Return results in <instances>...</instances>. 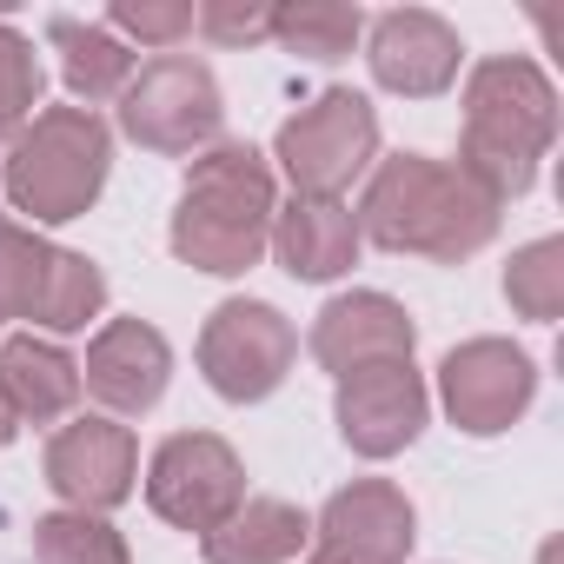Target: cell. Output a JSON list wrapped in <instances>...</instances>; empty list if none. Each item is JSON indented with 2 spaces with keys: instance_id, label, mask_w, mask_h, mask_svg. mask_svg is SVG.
Wrapping results in <instances>:
<instances>
[{
  "instance_id": "obj_3",
  "label": "cell",
  "mask_w": 564,
  "mask_h": 564,
  "mask_svg": "<svg viewBox=\"0 0 564 564\" xmlns=\"http://www.w3.org/2000/svg\"><path fill=\"white\" fill-rule=\"evenodd\" d=\"M557 140V87L538 61L524 54H491L465 74V133H458V166L505 206L531 193L538 160Z\"/></svg>"
},
{
  "instance_id": "obj_22",
  "label": "cell",
  "mask_w": 564,
  "mask_h": 564,
  "mask_svg": "<svg viewBox=\"0 0 564 564\" xmlns=\"http://www.w3.org/2000/svg\"><path fill=\"white\" fill-rule=\"evenodd\" d=\"M34 557L41 564H133L127 538L94 511H47L34 518Z\"/></svg>"
},
{
  "instance_id": "obj_5",
  "label": "cell",
  "mask_w": 564,
  "mask_h": 564,
  "mask_svg": "<svg viewBox=\"0 0 564 564\" xmlns=\"http://www.w3.org/2000/svg\"><path fill=\"white\" fill-rule=\"evenodd\" d=\"M107 313V272L87 252L41 239L21 219H0V319H28L54 339L87 333Z\"/></svg>"
},
{
  "instance_id": "obj_7",
  "label": "cell",
  "mask_w": 564,
  "mask_h": 564,
  "mask_svg": "<svg viewBox=\"0 0 564 564\" xmlns=\"http://www.w3.org/2000/svg\"><path fill=\"white\" fill-rule=\"evenodd\" d=\"M272 160L286 166L293 193L339 199L372 160H379V113L352 87H326L313 107H300L286 127L272 133Z\"/></svg>"
},
{
  "instance_id": "obj_12",
  "label": "cell",
  "mask_w": 564,
  "mask_h": 564,
  "mask_svg": "<svg viewBox=\"0 0 564 564\" xmlns=\"http://www.w3.org/2000/svg\"><path fill=\"white\" fill-rule=\"evenodd\" d=\"M333 419H339V438H346L359 458H399L405 445H419V432H425V419H432L425 372H419L412 359L346 372V379H339V399H333Z\"/></svg>"
},
{
  "instance_id": "obj_13",
  "label": "cell",
  "mask_w": 564,
  "mask_h": 564,
  "mask_svg": "<svg viewBox=\"0 0 564 564\" xmlns=\"http://www.w3.org/2000/svg\"><path fill=\"white\" fill-rule=\"evenodd\" d=\"M366 61H372V80L386 94H399V100H438L458 80V67H465V41L432 8H392V14L372 21Z\"/></svg>"
},
{
  "instance_id": "obj_27",
  "label": "cell",
  "mask_w": 564,
  "mask_h": 564,
  "mask_svg": "<svg viewBox=\"0 0 564 564\" xmlns=\"http://www.w3.org/2000/svg\"><path fill=\"white\" fill-rule=\"evenodd\" d=\"M14 432H21V425H14V412H8V399H0V452H8V445H14Z\"/></svg>"
},
{
  "instance_id": "obj_14",
  "label": "cell",
  "mask_w": 564,
  "mask_h": 564,
  "mask_svg": "<svg viewBox=\"0 0 564 564\" xmlns=\"http://www.w3.org/2000/svg\"><path fill=\"white\" fill-rule=\"evenodd\" d=\"M166 379H173V346L147 319H107L80 366V392H94L113 419L153 412L166 399Z\"/></svg>"
},
{
  "instance_id": "obj_19",
  "label": "cell",
  "mask_w": 564,
  "mask_h": 564,
  "mask_svg": "<svg viewBox=\"0 0 564 564\" xmlns=\"http://www.w3.org/2000/svg\"><path fill=\"white\" fill-rule=\"evenodd\" d=\"M306 538H313V518L293 498H246L219 531L199 538V557L206 564H286L306 551Z\"/></svg>"
},
{
  "instance_id": "obj_24",
  "label": "cell",
  "mask_w": 564,
  "mask_h": 564,
  "mask_svg": "<svg viewBox=\"0 0 564 564\" xmlns=\"http://www.w3.org/2000/svg\"><path fill=\"white\" fill-rule=\"evenodd\" d=\"M41 87H47V74H41L34 41H28L14 21H0V147L21 140V127H28L34 107H41Z\"/></svg>"
},
{
  "instance_id": "obj_28",
  "label": "cell",
  "mask_w": 564,
  "mask_h": 564,
  "mask_svg": "<svg viewBox=\"0 0 564 564\" xmlns=\"http://www.w3.org/2000/svg\"><path fill=\"white\" fill-rule=\"evenodd\" d=\"M306 564H352V557H333V551H313Z\"/></svg>"
},
{
  "instance_id": "obj_26",
  "label": "cell",
  "mask_w": 564,
  "mask_h": 564,
  "mask_svg": "<svg viewBox=\"0 0 564 564\" xmlns=\"http://www.w3.org/2000/svg\"><path fill=\"white\" fill-rule=\"evenodd\" d=\"M193 28L219 47H259L272 41V0H206L193 8Z\"/></svg>"
},
{
  "instance_id": "obj_17",
  "label": "cell",
  "mask_w": 564,
  "mask_h": 564,
  "mask_svg": "<svg viewBox=\"0 0 564 564\" xmlns=\"http://www.w3.org/2000/svg\"><path fill=\"white\" fill-rule=\"evenodd\" d=\"M359 219L346 199H313V193H293L286 206L272 213V252L293 279L306 286H326V279L352 272L359 265Z\"/></svg>"
},
{
  "instance_id": "obj_16",
  "label": "cell",
  "mask_w": 564,
  "mask_h": 564,
  "mask_svg": "<svg viewBox=\"0 0 564 564\" xmlns=\"http://www.w3.org/2000/svg\"><path fill=\"white\" fill-rule=\"evenodd\" d=\"M419 346V326L412 313L392 300V293H339L326 300V313L313 319V359L346 379V372H366V366H392V359H412Z\"/></svg>"
},
{
  "instance_id": "obj_9",
  "label": "cell",
  "mask_w": 564,
  "mask_h": 564,
  "mask_svg": "<svg viewBox=\"0 0 564 564\" xmlns=\"http://www.w3.org/2000/svg\"><path fill=\"white\" fill-rule=\"evenodd\" d=\"M147 505L173 531H219L246 505V465L219 432H173L147 465Z\"/></svg>"
},
{
  "instance_id": "obj_8",
  "label": "cell",
  "mask_w": 564,
  "mask_h": 564,
  "mask_svg": "<svg viewBox=\"0 0 564 564\" xmlns=\"http://www.w3.org/2000/svg\"><path fill=\"white\" fill-rule=\"evenodd\" d=\"M300 359V333L272 300H226L213 306L206 333H199V372L226 405H259L286 386Z\"/></svg>"
},
{
  "instance_id": "obj_23",
  "label": "cell",
  "mask_w": 564,
  "mask_h": 564,
  "mask_svg": "<svg viewBox=\"0 0 564 564\" xmlns=\"http://www.w3.org/2000/svg\"><path fill=\"white\" fill-rule=\"evenodd\" d=\"M505 300H511L518 319H538V326H551L564 313V239H531V246L511 252Z\"/></svg>"
},
{
  "instance_id": "obj_15",
  "label": "cell",
  "mask_w": 564,
  "mask_h": 564,
  "mask_svg": "<svg viewBox=\"0 0 564 564\" xmlns=\"http://www.w3.org/2000/svg\"><path fill=\"white\" fill-rule=\"evenodd\" d=\"M313 538H319V551L352 557V564H405L412 538H419V511L392 478H352L346 491L326 498Z\"/></svg>"
},
{
  "instance_id": "obj_18",
  "label": "cell",
  "mask_w": 564,
  "mask_h": 564,
  "mask_svg": "<svg viewBox=\"0 0 564 564\" xmlns=\"http://www.w3.org/2000/svg\"><path fill=\"white\" fill-rule=\"evenodd\" d=\"M0 399L14 425H54L80 405V359L41 333H14L0 346Z\"/></svg>"
},
{
  "instance_id": "obj_2",
  "label": "cell",
  "mask_w": 564,
  "mask_h": 564,
  "mask_svg": "<svg viewBox=\"0 0 564 564\" xmlns=\"http://www.w3.org/2000/svg\"><path fill=\"white\" fill-rule=\"evenodd\" d=\"M272 213H279V180L272 160L252 140H219L186 166L180 206H173V259L213 279H239L265 259L272 246Z\"/></svg>"
},
{
  "instance_id": "obj_10",
  "label": "cell",
  "mask_w": 564,
  "mask_h": 564,
  "mask_svg": "<svg viewBox=\"0 0 564 564\" xmlns=\"http://www.w3.org/2000/svg\"><path fill=\"white\" fill-rule=\"evenodd\" d=\"M538 399V366L524 346L511 339H465L445 352L438 366V405L458 432L471 438H498L511 432Z\"/></svg>"
},
{
  "instance_id": "obj_25",
  "label": "cell",
  "mask_w": 564,
  "mask_h": 564,
  "mask_svg": "<svg viewBox=\"0 0 564 564\" xmlns=\"http://www.w3.org/2000/svg\"><path fill=\"white\" fill-rule=\"evenodd\" d=\"M113 41H140V47H180L193 34V8L186 0H113L107 21H100Z\"/></svg>"
},
{
  "instance_id": "obj_20",
  "label": "cell",
  "mask_w": 564,
  "mask_h": 564,
  "mask_svg": "<svg viewBox=\"0 0 564 564\" xmlns=\"http://www.w3.org/2000/svg\"><path fill=\"white\" fill-rule=\"evenodd\" d=\"M47 41H54V54H61V80H67V94L94 113L100 100H120L127 94V80H133V54H127V41H113L100 21H74V14H54L47 21Z\"/></svg>"
},
{
  "instance_id": "obj_4",
  "label": "cell",
  "mask_w": 564,
  "mask_h": 564,
  "mask_svg": "<svg viewBox=\"0 0 564 564\" xmlns=\"http://www.w3.org/2000/svg\"><path fill=\"white\" fill-rule=\"evenodd\" d=\"M107 173H113V127L87 107H41L8 147L0 193L34 226H67L94 213V199L107 193Z\"/></svg>"
},
{
  "instance_id": "obj_6",
  "label": "cell",
  "mask_w": 564,
  "mask_h": 564,
  "mask_svg": "<svg viewBox=\"0 0 564 564\" xmlns=\"http://www.w3.org/2000/svg\"><path fill=\"white\" fill-rule=\"evenodd\" d=\"M120 127L127 140H140L147 153H166V160H199L206 147H219L226 133V100H219V80L206 61L193 54H153L127 94H120Z\"/></svg>"
},
{
  "instance_id": "obj_21",
  "label": "cell",
  "mask_w": 564,
  "mask_h": 564,
  "mask_svg": "<svg viewBox=\"0 0 564 564\" xmlns=\"http://www.w3.org/2000/svg\"><path fill=\"white\" fill-rule=\"evenodd\" d=\"M359 34H366V14L346 8V0H293V8H272V41L293 61H313V67L346 61L359 47Z\"/></svg>"
},
{
  "instance_id": "obj_1",
  "label": "cell",
  "mask_w": 564,
  "mask_h": 564,
  "mask_svg": "<svg viewBox=\"0 0 564 564\" xmlns=\"http://www.w3.org/2000/svg\"><path fill=\"white\" fill-rule=\"evenodd\" d=\"M359 239L386 252H412L432 265H458L498 239L505 206L458 166L432 153H392L372 166L366 199H359Z\"/></svg>"
},
{
  "instance_id": "obj_11",
  "label": "cell",
  "mask_w": 564,
  "mask_h": 564,
  "mask_svg": "<svg viewBox=\"0 0 564 564\" xmlns=\"http://www.w3.org/2000/svg\"><path fill=\"white\" fill-rule=\"evenodd\" d=\"M133 478H140V438L107 412H80L47 438V485L67 511L107 518L133 498Z\"/></svg>"
}]
</instances>
